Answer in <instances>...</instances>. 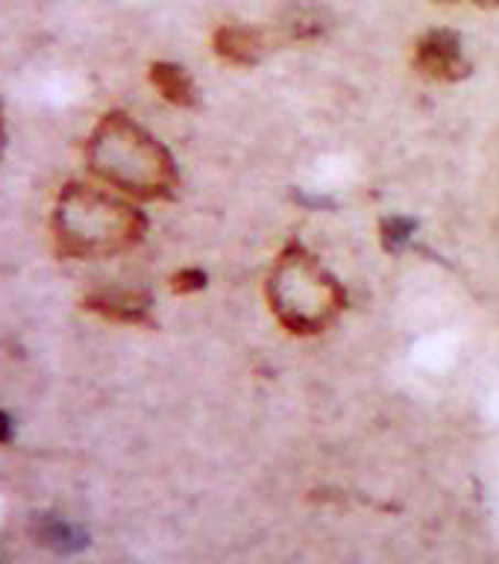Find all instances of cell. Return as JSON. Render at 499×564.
Segmentation results:
<instances>
[{"instance_id":"cell-1","label":"cell","mask_w":499,"mask_h":564,"mask_svg":"<svg viewBox=\"0 0 499 564\" xmlns=\"http://www.w3.org/2000/svg\"><path fill=\"white\" fill-rule=\"evenodd\" d=\"M88 171L139 200H165L180 174L171 150L127 112H106L86 139Z\"/></svg>"},{"instance_id":"cell-2","label":"cell","mask_w":499,"mask_h":564,"mask_svg":"<svg viewBox=\"0 0 499 564\" xmlns=\"http://www.w3.org/2000/svg\"><path fill=\"white\" fill-rule=\"evenodd\" d=\"M148 232L132 203L86 183H65L51 212L53 247L62 259H109L127 253Z\"/></svg>"},{"instance_id":"cell-3","label":"cell","mask_w":499,"mask_h":564,"mask_svg":"<svg viewBox=\"0 0 499 564\" xmlns=\"http://www.w3.org/2000/svg\"><path fill=\"white\" fill-rule=\"evenodd\" d=\"M268 300L291 333H321L344 308L341 282L303 247H289L268 280Z\"/></svg>"},{"instance_id":"cell-4","label":"cell","mask_w":499,"mask_h":564,"mask_svg":"<svg viewBox=\"0 0 499 564\" xmlns=\"http://www.w3.org/2000/svg\"><path fill=\"white\" fill-rule=\"evenodd\" d=\"M414 65L432 79H465L470 74L462 35L453 30H432L423 35L414 47Z\"/></svg>"},{"instance_id":"cell-5","label":"cell","mask_w":499,"mask_h":564,"mask_svg":"<svg viewBox=\"0 0 499 564\" xmlns=\"http://www.w3.org/2000/svg\"><path fill=\"white\" fill-rule=\"evenodd\" d=\"M83 308L112 324L153 326V294L144 289H100L83 297Z\"/></svg>"},{"instance_id":"cell-6","label":"cell","mask_w":499,"mask_h":564,"mask_svg":"<svg viewBox=\"0 0 499 564\" xmlns=\"http://www.w3.org/2000/svg\"><path fill=\"white\" fill-rule=\"evenodd\" d=\"M262 35L253 26L224 24L215 33V53L232 65H256L262 59Z\"/></svg>"},{"instance_id":"cell-7","label":"cell","mask_w":499,"mask_h":564,"mask_svg":"<svg viewBox=\"0 0 499 564\" xmlns=\"http://www.w3.org/2000/svg\"><path fill=\"white\" fill-rule=\"evenodd\" d=\"M150 83L167 104L174 106H194L197 104V86L188 77V70L176 62H153L150 65Z\"/></svg>"},{"instance_id":"cell-8","label":"cell","mask_w":499,"mask_h":564,"mask_svg":"<svg viewBox=\"0 0 499 564\" xmlns=\"http://www.w3.org/2000/svg\"><path fill=\"white\" fill-rule=\"evenodd\" d=\"M35 538L56 553H74V550H83L88 544L86 532L62 518H42V523L35 529Z\"/></svg>"},{"instance_id":"cell-9","label":"cell","mask_w":499,"mask_h":564,"mask_svg":"<svg viewBox=\"0 0 499 564\" xmlns=\"http://www.w3.org/2000/svg\"><path fill=\"white\" fill-rule=\"evenodd\" d=\"M414 229H417V220L414 218H403V215H394V218L382 220V245L386 250L397 253V250H403L409 245V238L414 236Z\"/></svg>"},{"instance_id":"cell-10","label":"cell","mask_w":499,"mask_h":564,"mask_svg":"<svg viewBox=\"0 0 499 564\" xmlns=\"http://www.w3.org/2000/svg\"><path fill=\"white\" fill-rule=\"evenodd\" d=\"M171 285H174V291H180V294H188V291H197L206 285V273L188 268V271L176 273L174 280H171Z\"/></svg>"},{"instance_id":"cell-11","label":"cell","mask_w":499,"mask_h":564,"mask_svg":"<svg viewBox=\"0 0 499 564\" xmlns=\"http://www.w3.org/2000/svg\"><path fill=\"white\" fill-rule=\"evenodd\" d=\"M12 438H15V421H12V417H9V414L0 409V447H3V444H9Z\"/></svg>"},{"instance_id":"cell-12","label":"cell","mask_w":499,"mask_h":564,"mask_svg":"<svg viewBox=\"0 0 499 564\" xmlns=\"http://www.w3.org/2000/svg\"><path fill=\"white\" fill-rule=\"evenodd\" d=\"M9 144V130H7V106L0 100V162H3V153H7Z\"/></svg>"},{"instance_id":"cell-13","label":"cell","mask_w":499,"mask_h":564,"mask_svg":"<svg viewBox=\"0 0 499 564\" xmlns=\"http://www.w3.org/2000/svg\"><path fill=\"white\" fill-rule=\"evenodd\" d=\"M476 3H499V0H476Z\"/></svg>"}]
</instances>
